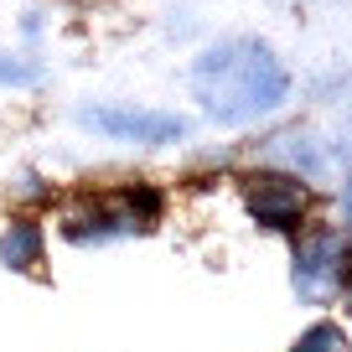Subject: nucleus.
<instances>
[{
	"label": "nucleus",
	"mask_w": 352,
	"mask_h": 352,
	"mask_svg": "<svg viewBox=\"0 0 352 352\" xmlns=\"http://www.w3.org/2000/svg\"><path fill=\"white\" fill-rule=\"evenodd\" d=\"M42 83V63L21 52H0V88H36Z\"/></svg>",
	"instance_id": "obj_9"
},
{
	"label": "nucleus",
	"mask_w": 352,
	"mask_h": 352,
	"mask_svg": "<svg viewBox=\"0 0 352 352\" xmlns=\"http://www.w3.org/2000/svg\"><path fill=\"white\" fill-rule=\"evenodd\" d=\"M337 228L342 233H347V239H352V176H347V182H342V192H337Z\"/></svg>",
	"instance_id": "obj_10"
},
{
	"label": "nucleus",
	"mask_w": 352,
	"mask_h": 352,
	"mask_svg": "<svg viewBox=\"0 0 352 352\" xmlns=\"http://www.w3.org/2000/svg\"><path fill=\"white\" fill-rule=\"evenodd\" d=\"M42 254H47V228L32 218V212L6 218V228H0V264H6V270L36 275V270H42Z\"/></svg>",
	"instance_id": "obj_7"
},
{
	"label": "nucleus",
	"mask_w": 352,
	"mask_h": 352,
	"mask_svg": "<svg viewBox=\"0 0 352 352\" xmlns=\"http://www.w3.org/2000/svg\"><path fill=\"white\" fill-rule=\"evenodd\" d=\"M16 192H21V197H52V187H42V176H36V171L16 176Z\"/></svg>",
	"instance_id": "obj_11"
},
{
	"label": "nucleus",
	"mask_w": 352,
	"mask_h": 352,
	"mask_svg": "<svg viewBox=\"0 0 352 352\" xmlns=\"http://www.w3.org/2000/svg\"><path fill=\"white\" fill-rule=\"evenodd\" d=\"M166 212V192L151 182H120V187L88 192L63 212V239L78 249H99V243H120V239H145L155 233Z\"/></svg>",
	"instance_id": "obj_2"
},
{
	"label": "nucleus",
	"mask_w": 352,
	"mask_h": 352,
	"mask_svg": "<svg viewBox=\"0 0 352 352\" xmlns=\"http://www.w3.org/2000/svg\"><path fill=\"white\" fill-rule=\"evenodd\" d=\"M78 124L88 135H104L114 145H182L192 124L171 109H140V104H88L78 109Z\"/></svg>",
	"instance_id": "obj_5"
},
{
	"label": "nucleus",
	"mask_w": 352,
	"mask_h": 352,
	"mask_svg": "<svg viewBox=\"0 0 352 352\" xmlns=\"http://www.w3.org/2000/svg\"><path fill=\"white\" fill-rule=\"evenodd\" d=\"M352 280V239L337 223H306L290 249V290L300 306H331Z\"/></svg>",
	"instance_id": "obj_3"
},
{
	"label": "nucleus",
	"mask_w": 352,
	"mask_h": 352,
	"mask_svg": "<svg viewBox=\"0 0 352 352\" xmlns=\"http://www.w3.org/2000/svg\"><path fill=\"white\" fill-rule=\"evenodd\" d=\"M239 197L249 208V218L270 233H300L311 218V187L290 171H275V166H254V171L239 176Z\"/></svg>",
	"instance_id": "obj_4"
},
{
	"label": "nucleus",
	"mask_w": 352,
	"mask_h": 352,
	"mask_svg": "<svg viewBox=\"0 0 352 352\" xmlns=\"http://www.w3.org/2000/svg\"><path fill=\"white\" fill-rule=\"evenodd\" d=\"M342 311L352 316V280H347V290H342Z\"/></svg>",
	"instance_id": "obj_12"
},
{
	"label": "nucleus",
	"mask_w": 352,
	"mask_h": 352,
	"mask_svg": "<svg viewBox=\"0 0 352 352\" xmlns=\"http://www.w3.org/2000/svg\"><path fill=\"white\" fill-rule=\"evenodd\" d=\"M192 99L202 104L212 124L223 130H243V124H259L270 114L285 109L290 99V67L259 36H223L208 52L192 63L187 73Z\"/></svg>",
	"instance_id": "obj_1"
},
{
	"label": "nucleus",
	"mask_w": 352,
	"mask_h": 352,
	"mask_svg": "<svg viewBox=\"0 0 352 352\" xmlns=\"http://www.w3.org/2000/svg\"><path fill=\"white\" fill-rule=\"evenodd\" d=\"M259 166L290 171V176H300V182L311 187V182H321V176L331 171V155H327V145H321L316 135H306V130H285V135H275V140H264Z\"/></svg>",
	"instance_id": "obj_6"
},
{
	"label": "nucleus",
	"mask_w": 352,
	"mask_h": 352,
	"mask_svg": "<svg viewBox=\"0 0 352 352\" xmlns=\"http://www.w3.org/2000/svg\"><path fill=\"white\" fill-rule=\"evenodd\" d=\"M290 352H352V337H347L342 321H311Z\"/></svg>",
	"instance_id": "obj_8"
}]
</instances>
